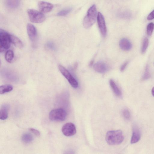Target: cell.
Instances as JSON below:
<instances>
[{
	"instance_id": "1",
	"label": "cell",
	"mask_w": 154,
	"mask_h": 154,
	"mask_svg": "<svg viewBox=\"0 0 154 154\" xmlns=\"http://www.w3.org/2000/svg\"><path fill=\"white\" fill-rule=\"evenodd\" d=\"M107 143L111 145L121 144L124 140V136L120 130L109 131L107 132L105 137Z\"/></svg>"
},
{
	"instance_id": "2",
	"label": "cell",
	"mask_w": 154,
	"mask_h": 154,
	"mask_svg": "<svg viewBox=\"0 0 154 154\" xmlns=\"http://www.w3.org/2000/svg\"><path fill=\"white\" fill-rule=\"evenodd\" d=\"M97 16L96 5H92L88 9L86 15L84 18L83 24L85 28H88L94 23Z\"/></svg>"
},
{
	"instance_id": "3",
	"label": "cell",
	"mask_w": 154,
	"mask_h": 154,
	"mask_svg": "<svg viewBox=\"0 0 154 154\" xmlns=\"http://www.w3.org/2000/svg\"><path fill=\"white\" fill-rule=\"evenodd\" d=\"M11 41L10 34L4 30L0 29V52L8 49L10 46Z\"/></svg>"
},
{
	"instance_id": "4",
	"label": "cell",
	"mask_w": 154,
	"mask_h": 154,
	"mask_svg": "<svg viewBox=\"0 0 154 154\" xmlns=\"http://www.w3.org/2000/svg\"><path fill=\"white\" fill-rule=\"evenodd\" d=\"M66 111L60 108L52 110L49 113V117L51 121H62L66 119Z\"/></svg>"
},
{
	"instance_id": "5",
	"label": "cell",
	"mask_w": 154,
	"mask_h": 154,
	"mask_svg": "<svg viewBox=\"0 0 154 154\" xmlns=\"http://www.w3.org/2000/svg\"><path fill=\"white\" fill-rule=\"evenodd\" d=\"M27 13L31 22L35 23H41L45 20V15L42 12L34 9L28 10Z\"/></svg>"
},
{
	"instance_id": "6",
	"label": "cell",
	"mask_w": 154,
	"mask_h": 154,
	"mask_svg": "<svg viewBox=\"0 0 154 154\" xmlns=\"http://www.w3.org/2000/svg\"><path fill=\"white\" fill-rule=\"evenodd\" d=\"M58 68L60 72L67 79L71 86L74 88H77L78 86V82L70 72L61 65H59Z\"/></svg>"
},
{
	"instance_id": "7",
	"label": "cell",
	"mask_w": 154,
	"mask_h": 154,
	"mask_svg": "<svg viewBox=\"0 0 154 154\" xmlns=\"http://www.w3.org/2000/svg\"><path fill=\"white\" fill-rule=\"evenodd\" d=\"M62 131L65 136H71L74 135L76 133V127L73 123L71 122L67 123L62 127Z\"/></svg>"
},
{
	"instance_id": "8",
	"label": "cell",
	"mask_w": 154,
	"mask_h": 154,
	"mask_svg": "<svg viewBox=\"0 0 154 154\" xmlns=\"http://www.w3.org/2000/svg\"><path fill=\"white\" fill-rule=\"evenodd\" d=\"M98 26L103 37H105L106 35L107 29L104 17L100 12H98L97 16Z\"/></svg>"
},
{
	"instance_id": "9",
	"label": "cell",
	"mask_w": 154,
	"mask_h": 154,
	"mask_svg": "<svg viewBox=\"0 0 154 154\" xmlns=\"http://www.w3.org/2000/svg\"><path fill=\"white\" fill-rule=\"evenodd\" d=\"M141 137V133L138 126L134 125L133 128L132 135L131 140V144L136 143L139 141Z\"/></svg>"
},
{
	"instance_id": "10",
	"label": "cell",
	"mask_w": 154,
	"mask_h": 154,
	"mask_svg": "<svg viewBox=\"0 0 154 154\" xmlns=\"http://www.w3.org/2000/svg\"><path fill=\"white\" fill-rule=\"evenodd\" d=\"M38 8L42 12L46 13L51 11L53 8L52 4L49 2L40 1L38 3Z\"/></svg>"
},
{
	"instance_id": "11",
	"label": "cell",
	"mask_w": 154,
	"mask_h": 154,
	"mask_svg": "<svg viewBox=\"0 0 154 154\" xmlns=\"http://www.w3.org/2000/svg\"><path fill=\"white\" fill-rule=\"evenodd\" d=\"M27 30L29 39L32 42H34L36 38L37 34L35 27L31 23H28L27 26Z\"/></svg>"
},
{
	"instance_id": "12",
	"label": "cell",
	"mask_w": 154,
	"mask_h": 154,
	"mask_svg": "<svg viewBox=\"0 0 154 154\" xmlns=\"http://www.w3.org/2000/svg\"><path fill=\"white\" fill-rule=\"evenodd\" d=\"M119 45L122 50L125 51L130 50L132 47V44L130 41L125 38H122L120 40Z\"/></svg>"
},
{
	"instance_id": "13",
	"label": "cell",
	"mask_w": 154,
	"mask_h": 154,
	"mask_svg": "<svg viewBox=\"0 0 154 154\" xmlns=\"http://www.w3.org/2000/svg\"><path fill=\"white\" fill-rule=\"evenodd\" d=\"M94 69L96 71L102 73L107 71L108 67L105 63L100 61L96 63L94 65Z\"/></svg>"
},
{
	"instance_id": "14",
	"label": "cell",
	"mask_w": 154,
	"mask_h": 154,
	"mask_svg": "<svg viewBox=\"0 0 154 154\" xmlns=\"http://www.w3.org/2000/svg\"><path fill=\"white\" fill-rule=\"evenodd\" d=\"M9 108V106L7 104H4L1 106L0 110V119L1 120H5L8 118Z\"/></svg>"
},
{
	"instance_id": "15",
	"label": "cell",
	"mask_w": 154,
	"mask_h": 154,
	"mask_svg": "<svg viewBox=\"0 0 154 154\" xmlns=\"http://www.w3.org/2000/svg\"><path fill=\"white\" fill-rule=\"evenodd\" d=\"M109 84L115 94L117 97H121L122 93L121 91L113 80L110 79L109 81Z\"/></svg>"
},
{
	"instance_id": "16",
	"label": "cell",
	"mask_w": 154,
	"mask_h": 154,
	"mask_svg": "<svg viewBox=\"0 0 154 154\" xmlns=\"http://www.w3.org/2000/svg\"><path fill=\"white\" fill-rule=\"evenodd\" d=\"M11 42L18 48L22 49L23 47L22 42L17 37L10 34Z\"/></svg>"
},
{
	"instance_id": "17",
	"label": "cell",
	"mask_w": 154,
	"mask_h": 154,
	"mask_svg": "<svg viewBox=\"0 0 154 154\" xmlns=\"http://www.w3.org/2000/svg\"><path fill=\"white\" fill-rule=\"evenodd\" d=\"M13 89L12 86L10 85H5L0 87V94H3L11 91Z\"/></svg>"
},
{
	"instance_id": "18",
	"label": "cell",
	"mask_w": 154,
	"mask_h": 154,
	"mask_svg": "<svg viewBox=\"0 0 154 154\" xmlns=\"http://www.w3.org/2000/svg\"><path fill=\"white\" fill-rule=\"evenodd\" d=\"M21 140L22 141L25 143H29L32 141L33 137L31 134L26 133L22 135Z\"/></svg>"
},
{
	"instance_id": "19",
	"label": "cell",
	"mask_w": 154,
	"mask_h": 154,
	"mask_svg": "<svg viewBox=\"0 0 154 154\" xmlns=\"http://www.w3.org/2000/svg\"><path fill=\"white\" fill-rule=\"evenodd\" d=\"M6 3L8 7L12 8H15L18 6L19 0H6Z\"/></svg>"
},
{
	"instance_id": "20",
	"label": "cell",
	"mask_w": 154,
	"mask_h": 154,
	"mask_svg": "<svg viewBox=\"0 0 154 154\" xmlns=\"http://www.w3.org/2000/svg\"><path fill=\"white\" fill-rule=\"evenodd\" d=\"M149 44L148 39L145 37L144 38L142 43V45L141 48V52L142 54H144L148 48Z\"/></svg>"
},
{
	"instance_id": "21",
	"label": "cell",
	"mask_w": 154,
	"mask_h": 154,
	"mask_svg": "<svg viewBox=\"0 0 154 154\" xmlns=\"http://www.w3.org/2000/svg\"><path fill=\"white\" fill-rule=\"evenodd\" d=\"M14 57V54L13 51L8 50L7 51L5 54V59L7 61L11 63Z\"/></svg>"
},
{
	"instance_id": "22",
	"label": "cell",
	"mask_w": 154,
	"mask_h": 154,
	"mask_svg": "<svg viewBox=\"0 0 154 154\" xmlns=\"http://www.w3.org/2000/svg\"><path fill=\"white\" fill-rule=\"evenodd\" d=\"M72 10V8L70 7L65 8L59 12L57 15L59 16H65L69 14Z\"/></svg>"
},
{
	"instance_id": "23",
	"label": "cell",
	"mask_w": 154,
	"mask_h": 154,
	"mask_svg": "<svg viewBox=\"0 0 154 154\" xmlns=\"http://www.w3.org/2000/svg\"><path fill=\"white\" fill-rule=\"evenodd\" d=\"M154 29V23L152 22L149 23L146 28L147 34L148 36H150L152 35Z\"/></svg>"
},
{
	"instance_id": "24",
	"label": "cell",
	"mask_w": 154,
	"mask_h": 154,
	"mask_svg": "<svg viewBox=\"0 0 154 154\" xmlns=\"http://www.w3.org/2000/svg\"><path fill=\"white\" fill-rule=\"evenodd\" d=\"M150 77L148 66L146 65L144 73L142 77L143 80H146L149 79Z\"/></svg>"
},
{
	"instance_id": "25",
	"label": "cell",
	"mask_w": 154,
	"mask_h": 154,
	"mask_svg": "<svg viewBox=\"0 0 154 154\" xmlns=\"http://www.w3.org/2000/svg\"><path fill=\"white\" fill-rule=\"evenodd\" d=\"M122 114L124 118L127 120H129L131 118V114L129 110L125 109L122 111Z\"/></svg>"
},
{
	"instance_id": "26",
	"label": "cell",
	"mask_w": 154,
	"mask_h": 154,
	"mask_svg": "<svg viewBox=\"0 0 154 154\" xmlns=\"http://www.w3.org/2000/svg\"><path fill=\"white\" fill-rule=\"evenodd\" d=\"M130 14L128 11L122 12L119 14V16L123 18H128L130 17Z\"/></svg>"
},
{
	"instance_id": "27",
	"label": "cell",
	"mask_w": 154,
	"mask_h": 154,
	"mask_svg": "<svg viewBox=\"0 0 154 154\" xmlns=\"http://www.w3.org/2000/svg\"><path fill=\"white\" fill-rule=\"evenodd\" d=\"M29 130L31 132L33 133L36 136L38 137L40 136V132L38 130L33 128H30L29 129Z\"/></svg>"
},
{
	"instance_id": "28",
	"label": "cell",
	"mask_w": 154,
	"mask_h": 154,
	"mask_svg": "<svg viewBox=\"0 0 154 154\" xmlns=\"http://www.w3.org/2000/svg\"><path fill=\"white\" fill-rule=\"evenodd\" d=\"M154 19V10H153L148 15L147 19L151 20Z\"/></svg>"
},
{
	"instance_id": "29",
	"label": "cell",
	"mask_w": 154,
	"mask_h": 154,
	"mask_svg": "<svg viewBox=\"0 0 154 154\" xmlns=\"http://www.w3.org/2000/svg\"><path fill=\"white\" fill-rule=\"evenodd\" d=\"M128 63V62L126 61L125 62L121 67L120 70L122 72L124 71L125 69L127 66Z\"/></svg>"
},
{
	"instance_id": "30",
	"label": "cell",
	"mask_w": 154,
	"mask_h": 154,
	"mask_svg": "<svg viewBox=\"0 0 154 154\" xmlns=\"http://www.w3.org/2000/svg\"><path fill=\"white\" fill-rule=\"evenodd\" d=\"M47 46L51 49H53L54 48V46L53 44L50 42H49L47 44Z\"/></svg>"
},
{
	"instance_id": "31",
	"label": "cell",
	"mask_w": 154,
	"mask_h": 154,
	"mask_svg": "<svg viewBox=\"0 0 154 154\" xmlns=\"http://www.w3.org/2000/svg\"><path fill=\"white\" fill-rule=\"evenodd\" d=\"M151 92L152 95L154 97V87H153L152 89Z\"/></svg>"
}]
</instances>
